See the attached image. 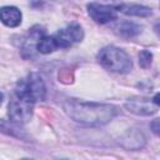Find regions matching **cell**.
Listing matches in <instances>:
<instances>
[{"label":"cell","mask_w":160,"mask_h":160,"mask_svg":"<svg viewBox=\"0 0 160 160\" xmlns=\"http://www.w3.org/2000/svg\"><path fill=\"white\" fill-rule=\"evenodd\" d=\"M62 108L74 121L86 126L105 125L120 112L119 108L111 104L89 102L78 99H66Z\"/></svg>","instance_id":"cell-1"},{"label":"cell","mask_w":160,"mask_h":160,"mask_svg":"<svg viewBox=\"0 0 160 160\" xmlns=\"http://www.w3.org/2000/svg\"><path fill=\"white\" fill-rule=\"evenodd\" d=\"M96 58L102 68L112 72L126 74L132 68V61L131 58L128 55V52L114 45L102 48L98 52Z\"/></svg>","instance_id":"cell-2"},{"label":"cell","mask_w":160,"mask_h":160,"mask_svg":"<svg viewBox=\"0 0 160 160\" xmlns=\"http://www.w3.org/2000/svg\"><path fill=\"white\" fill-rule=\"evenodd\" d=\"M45 95H46V86L41 76L36 72H31L25 78L20 79L14 91V96L29 101L31 104L44 100Z\"/></svg>","instance_id":"cell-3"},{"label":"cell","mask_w":160,"mask_h":160,"mask_svg":"<svg viewBox=\"0 0 160 160\" xmlns=\"http://www.w3.org/2000/svg\"><path fill=\"white\" fill-rule=\"evenodd\" d=\"M32 108L34 104L14 96L8 106V115L10 121L19 125L28 122L32 116Z\"/></svg>","instance_id":"cell-4"},{"label":"cell","mask_w":160,"mask_h":160,"mask_svg":"<svg viewBox=\"0 0 160 160\" xmlns=\"http://www.w3.org/2000/svg\"><path fill=\"white\" fill-rule=\"evenodd\" d=\"M52 36L55 39L58 49H66V48H70L71 45L82 40L84 30L79 24L72 22V24L68 25L66 28L55 32Z\"/></svg>","instance_id":"cell-5"},{"label":"cell","mask_w":160,"mask_h":160,"mask_svg":"<svg viewBox=\"0 0 160 160\" xmlns=\"http://www.w3.org/2000/svg\"><path fill=\"white\" fill-rule=\"evenodd\" d=\"M125 108L128 111L139 115V116H150L158 112L159 106L154 104L152 99L141 98V96H132L125 101Z\"/></svg>","instance_id":"cell-6"},{"label":"cell","mask_w":160,"mask_h":160,"mask_svg":"<svg viewBox=\"0 0 160 160\" xmlns=\"http://www.w3.org/2000/svg\"><path fill=\"white\" fill-rule=\"evenodd\" d=\"M86 8H88V14L90 15V18L98 24H106V22H110L118 19L116 9L112 6L98 4V2H90L88 4Z\"/></svg>","instance_id":"cell-7"},{"label":"cell","mask_w":160,"mask_h":160,"mask_svg":"<svg viewBox=\"0 0 160 160\" xmlns=\"http://www.w3.org/2000/svg\"><path fill=\"white\" fill-rule=\"evenodd\" d=\"M146 142L144 134L138 129H129L121 138L120 144L128 150H139Z\"/></svg>","instance_id":"cell-8"},{"label":"cell","mask_w":160,"mask_h":160,"mask_svg":"<svg viewBox=\"0 0 160 160\" xmlns=\"http://www.w3.org/2000/svg\"><path fill=\"white\" fill-rule=\"evenodd\" d=\"M21 11L16 6H2L0 8V21L9 28H16L21 24Z\"/></svg>","instance_id":"cell-9"},{"label":"cell","mask_w":160,"mask_h":160,"mask_svg":"<svg viewBox=\"0 0 160 160\" xmlns=\"http://www.w3.org/2000/svg\"><path fill=\"white\" fill-rule=\"evenodd\" d=\"M118 10L125 15L138 16V18H146L152 14L150 8L144 5H138V4H121L118 6Z\"/></svg>","instance_id":"cell-10"},{"label":"cell","mask_w":160,"mask_h":160,"mask_svg":"<svg viewBox=\"0 0 160 160\" xmlns=\"http://www.w3.org/2000/svg\"><path fill=\"white\" fill-rule=\"evenodd\" d=\"M141 26L136 22H132V21H122L120 22L118 26H116V32L125 38V39H129V38H134L136 35H139L141 32Z\"/></svg>","instance_id":"cell-11"},{"label":"cell","mask_w":160,"mask_h":160,"mask_svg":"<svg viewBox=\"0 0 160 160\" xmlns=\"http://www.w3.org/2000/svg\"><path fill=\"white\" fill-rule=\"evenodd\" d=\"M58 49L56 46V42H55V39L54 36H49V35H42L39 38L38 42H36V50L40 52V54H50V52H54L55 50Z\"/></svg>","instance_id":"cell-12"},{"label":"cell","mask_w":160,"mask_h":160,"mask_svg":"<svg viewBox=\"0 0 160 160\" xmlns=\"http://www.w3.org/2000/svg\"><path fill=\"white\" fill-rule=\"evenodd\" d=\"M151 61H152V54L149 51V50H141L140 54H139V64L141 68L146 69L151 65Z\"/></svg>","instance_id":"cell-13"},{"label":"cell","mask_w":160,"mask_h":160,"mask_svg":"<svg viewBox=\"0 0 160 160\" xmlns=\"http://www.w3.org/2000/svg\"><path fill=\"white\" fill-rule=\"evenodd\" d=\"M160 121H159V119H155L151 124H150V128L152 129V132L155 134V135H159V130H160Z\"/></svg>","instance_id":"cell-14"},{"label":"cell","mask_w":160,"mask_h":160,"mask_svg":"<svg viewBox=\"0 0 160 160\" xmlns=\"http://www.w3.org/2000/svg\"><path fill=\"white\" fill-rule=\"evenodd\" d=\"M2 100H4V94L0 91V105L2 104Z\"/></svg>","instance_id":"cell-15"}]
</instances>
